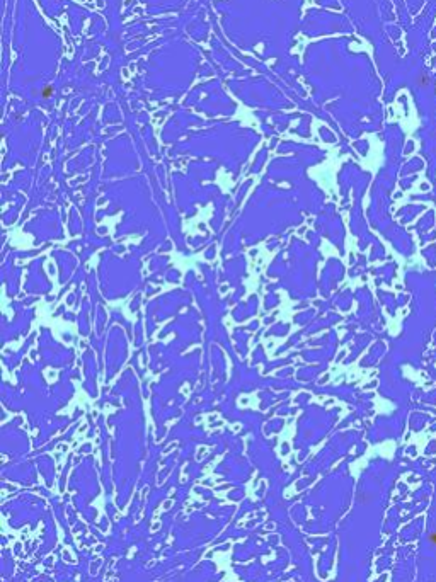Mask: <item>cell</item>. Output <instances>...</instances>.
Masks as SVG:
<instances>
[{
	"label": "cell",
	"mask_w": 436,
	"mask_h": 582,
	"mask_svg": "<svg viewBox=\"0 0 436 582\" xmlns=\"http://www.w3.org/2000/svg\"><path fill=\"white\" fill-rule=\"evenodd\" d=\"M430 543H433V545L436 546V531H435V533H431V534H430Z\"/></svg>",
	"instance_id": "cell-1"
}]
</instances>
